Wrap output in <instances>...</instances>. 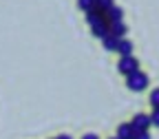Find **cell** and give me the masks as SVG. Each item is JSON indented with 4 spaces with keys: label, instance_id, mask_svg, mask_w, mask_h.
<instances>
[{
    "label": "cell",
    "instance_id": "cell-16",
    "mask_svg": "<svg viewBox=\"0 0 159 139\" xmlns=\"http://www.w3.org/2000/svg\"><path fill=\"white\" fill-rule=\"evenodd\" d=\"M82 139H99V137H97V135H93V132H89V135H84Z\"/></svg>",
    "mask_w": 159,
    "mask_h": 139
},
{
    "label": "cell",
    "instance_id": "cell-1",
    "mask_svg": "<svg viewBox=\"0 0 159 139\" xmlns=\"http://www.w3.org/2000/svg\"><path fill=\"white\" fill-rule=\"evenodd\" d=\"M126 86H128L130 91H135V93L144 91V88L148 86V75L142 73V71H135V73L126 75Z\"/></svg>",
    "mask_w": 159,
    "mask_h": 139
},
{
    "label": "cell",
    "instance_id": "cell-8",
    "mask_svg": "<svg viewBox=\"0 0 159 139\" xmlns=\"http://www.w3.org/2000/svg\"><path fill=\"white\" fill-rule=\"evenodd\" d=\"M117 53L122 55V57L133 55V42H130V40H126V38H122V40H119V49H117Z\"/></svg>",
    "mask_w": 159,
    "mask_h": 139
},
{
    "label": "cell",
    "instance_id": "cell-15",
    "mask_svg": "<svg viewBox=\"0 0 159 139\" xmlns=\"http://www.w3.org/2000/svg\"><path fill=\"white\" fill-rule=\"evenodd\" d=\"M135 139H150V132H148V130H144V132H137V135H135Z\"/></svg>",
    "mask_w": 159,
    "mask_h": 139
},
{
    "label": "cell",
    "instance_id": "cell-12",
    "mask_svg": "<svg viewBox=\"0 0 159 139\" xmlns=\"http://www.w3.org/2000/svg\"><path fill=\"white\" fill-rule=\"evenodd\" d=\"M77 7L82 9L84 13L86 11H91V9H95V0H77Z\"/></svg>",
    "mask_w": 159,
    "mask_h": 139
},
{
    "label": "cell",
    "instance_id": "cell-11",
    "mask_svg": "<svg viewBox=\"0 0 159 139\" xmlns=\"http://www.w3.org/2000/svg\"><path fill=\"white\" fill-rule=\"evenodd\" d=\"M95 7H97V9H102V11L106 13L108 9L115 7V2H113V0H95Z\"/></svg>",
    "mask_w": 159,
    "mask_h": 139
},
{
    "label": "cell",
    "instance_id": "cell-10",
    "mask_svg": "<svg viewBox=\"0 0 159 139\" xmlns=\"http://www.w3.org/2000/svg\"><path fill=\"white\" fill-rule=\"evenodd\" d=\"M102 44H104V49H106V51H117V49H119V38L108 35V38H104V40H102Z\"/></svg>",
    "mask_w": 159,
    "mask_h": 139
},
{
    "label": "cell",
    "instance_id": "cell-9",
    "mask_svg": "<svg viewBox=\"0 0 159 139\" xmlns=\"http://www.w3.org/2000/svg\"><path fill=\"white\" fill-rule=\"evenodd\" d=\"M111 35H115V38H119V40L126 35V25H124V20H122V22H113V25H111Z\"/></svg>",
    "mask_w": 159,
    "mask_h": 139
},
{
    "label": "cell",
    "instance_id": "cell-18",
    "mask_svg": "<svg viewBox=\"0 0 159 139\" xmlns=\"http://www.w3.org/2000/svg\"><path fill=\"white\" fill-rule=\"evenodd\" d=\"M111 139H119V137H117V135H115V137H111Z\"/></svg>",
    "mask_w": 159,
    "mask_h": 139
},
{
    "label": "cell",
    "instance_id": "cell-13",
    "mask_svg": "<svg viewBox=\"0 0 159 139\" xmlns=\"http://www.w3.org/2000/svg\"><path fill=\"white\" fill-rule=\"evenodd\" d=\"M150 104H152V108H159V88H155L150 93Z\"/></svg>",
    "mask_w": 159,
    "mask_h": 139
},
{
    "label": "cell",
    "instance_id": "cell-17",
    "mask_svg": "<svg viewBox=\"0 0 159 139\" xmlns=\"http://www.w3.org/2000/svg\"><path fill=\"white\" fill-rule=\"evenodd\" d=\"M55 139H71L69 135H60V137H55Z\"/></svg>",
    "mask_w": 159,
    "mask_h": 139
},
{
    "label": "cell",
    "instance_id": "cell-2",
    "mask_svg": "<svg viewBox=\"0 0 159 139\" xmlns=\"http://www.w3.org/2000/svg\"><path fill=\"white\" fill-rule=\"evenodd\" d=\"M117 71L122 73V75H130V73H135V71H139V62L133 57V55H128V57H122L117 62Z\"/></svg>",
    "mask_w": 159,
    "mask_h": 139
},
{
    "label": "cell",
    "instance_id": "cell-3",
    "mask_svg": "<svg viewBox=\"0 0 159 139\" xmlns=\"http://www.w3.org/2000/svg\"><path fill=\"white\" fill-rule=\"evenodd\" d=\"M130 124H133L135 132H144V130H148V128L152 126V122H150V115H144V113L135 115V117L130 119Z\"/></svg>",
    "mask_w": 159,
    "mask_h": 139
},
{
    "label": "cell",
    "instance_id": "cell-14",
    "mask_svg": "<svg viewBox=\"0 0 159 139\" xmlns=\"http://www.w3.org/2000/svg\"><path fill=\"white\" fill-rule=\"evenodd\" d=\"M150 122H152V126H159V108H152V113H150Z\"/></svg>",
    "mask_w": 159,
    "mask_h": 139
},
{
    "label": "cell",
    "instance_id": "cell-6",
    "mask_svg": "<svg viewBox=\"0 0 159 139\" xmlns=\"http://www.w3.org/2000/svg\"><path fill=\"white\" fill-rule=\"evenodd\" d=\"M106 20H108V25H113V22H122L124 20V11H122V7H113V9H108L106 11Z\"/></svg>",
    "mask_w": 159,
    "mask_h": 139
},
{
    "label": "cell",
    "instance_id": "cell-5",
    "mask_svg": "<svg viewBox=\"0 0 159 139\" xmlns=\"http://www.w3.org/2000/svg\"><path fill=\"white\" fill-rule=\"evenodd\" d=\"M102 20H106V13L102 11V9H91V11H86V22L93 27V25H97V22H102Z\"/></svg>",
    "mask_w": 159,
    "mask_h": 139
},
{
    "label": "cell",
    "instance_id": "cell-7",
    "mask_svg": "<svg viewBox=\"0 0 159 139\" xmlns=\"http://www.w3.org/2000/svg\"><path fill=\"white\" fill-rule=\"evenodd\" d=\"M135 128H133V124H122L117 128V137L119 139H135Z\"/></svg>",
    "mask_w": 159,
    "mask_h": 139
},
{
    "label": "cell",
    "instance_id": "cell-4",
    "mask_svg": "<svg viewBox=\"0 0 159 139\" xmlns=\"http://www.w3.org/2000/svg\"><path fill=\"white\" fill-rule=\"evenodd\" d=\"M91 31H93V35H95V38H99V40L108 38V35H111V25H108V20H102V22L93 25V27H91Z\"/></svg>",
    "mask_w": 159,
    "mask_h": 139
}]
</instances>
